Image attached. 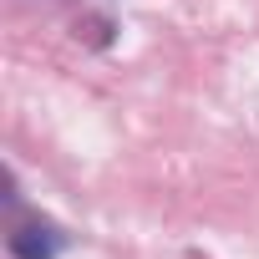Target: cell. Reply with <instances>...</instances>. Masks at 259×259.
I'll return each mask as SVG.
<instances>
[{"mask_svg":"<svg viewBox=\"0 0 259 259\" xmlns=\"http://www.w3.org/2000/svg\"><path fill=\"white\" fill-rule=\"evenodd\" d=\"M6 244H11L16 259H56V254L66 249V234H61L51 219H41V213H16Z\"/></svg>","mask_w":259,"mask_h":259,"instance_id":"cell-1","label":"cell"}]
</instances>
